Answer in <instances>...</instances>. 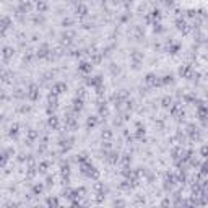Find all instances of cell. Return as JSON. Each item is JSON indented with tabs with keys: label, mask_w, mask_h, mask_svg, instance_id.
<instances>
[{
	"label": "cell",
	"mask_w": 208,
	"mask_h": 208,
	"mask_svg": "<svg viewBox=\"0 0 208 208\" xmlns=\"http://www.w3.org/2000/svg\"><path fill=\"white\" fill-rule=\"evenodd\" d=\"M0 73H2V67H0Z\"/></svg>",
	"instance_id": "4dcf8cb0"
},
{
	"label": "cell",
	"mask_w": 208,
	"mask_h": 208,
	"mask_svg": "<svg viewBox=\"0 0 208 208\" xmlns=\"http://www.w3.org/2000/svg\"><path fill=\"white\" fill-rule=\"evenodd\" d=\"M46 169H47V163H41V166H39L37 171H39V172H46Z\"/></svg>",
	"instance_id": "44dd1931"
},
{
	"label": "cell",
	"mask_w": 208,
	"mask_h": 208,
	"mask_svg": "<svg viewBox=\"0 0 208 208\" xmlns=\"http://www.w3.org/2000/svg\"><path fill=\"white\" fill-rule=\"evenodd\" d=\"M16 135H18V125H13L12 129H10V137H16Z\"/></svg>",
	"instance_id": "ac0fdd59"
},
{
	"label": "cell",
	"mask_w": 208,
	"mask_h": 208,
	"mask_svg": "<svg viewBox=\"0 0 208 208\" xmlns=\"http://www.w3.org/2000/svg\"><path fill=\"white\" fill-rule=\"evenodd\" d=\"M52 184H54V179H52V177H47V179H46V185H47V187H51Z\"/></svg>",
	"instance_id": "d4e9b609"
},
{
	"label": "cell",
	"mask_w": 208,
	"mask_h": 208,
	"mask_svg": "<svg viewBox=\"0 0 208 208\" xmlns=\"http://www.w3.org/2000/svg\"><path fill=\"white\" fill-rule=\"evenodd\" d=\"M42 190H44V187L41 185V184H36V185L33 187V193H34V195H41Z\"/></svg>",
	"instance_id": "7c38bea8"
},
{
	"label": "cell",
	"mask_w": 208,
	"mask_h": 208,
	"mask_svg": "<svg viewBox=\"0 0 208 208\" xmlns=\"http://www.w3.org/2000/svg\"><path fill=\"white\" fill-rule=\"evenodd\" d=\"M65 89H67V86H65L64 83H55V85H54V91H52V93H54V94H60V93L65 91Z\"/></svg>",
	"instance_id": "8992f818"
},
{
	"label": "cell",
	"mask_w": 208,
	"mask_h": 208,
	"mask_svg": "<svg viewBox=\"0 0 208 208\" xmlns=\"http://www.w3.org/2000/svg\"><path fill=\"white\" fill-rule=\"evenodd\" d=\"M103 137H106V138H111V137H112V133H111L109 130H106V132H103Z\"/></svg>",
	"instance_id": "484cf974"
},
{
	"label": "cell",
	"mask_w": 208,
	"mask_h": 208,
	"mask_svg": "<svg viewBox=\"0 0 208 208\" xmlns=\"http://www.w3.org/2000/svg\"><path fill=\"white\" fill-rule=\"evenodd\" d=\"M77 13H80V15H86V13H88V8H86L85 5H78L77 7Z\"/></svg>",
	"instance_id": "9a60e30c"
},
{
	"label": "cell",
	"mask_w": 208,
	"mask_h": 208,
	"mask_svg": "<svg viewBox=\"0 0 208 208\" xmlns=\"http://www.w3.org/2000/svg\"><path fill=\"white\" fill-rule=\"evenodd\" d=\"M13 54H15V51H13L12 47H5V49H3V59H5V60H10V59L13 57Z\"/></svg>",
	"instance_id": "52a82bcc"
},
{
	"label": "cell",
	"mask_w": 208,
	"mask_h": 208,
	"mask_svg": "<svg viewBox=\"0 0 208 208\" xmlns=\"http://www.w3.org/2000/svg\"><path fill=\"white\" fill-rule=\"evenodd\" d=\"M65 25H67V26H68V25H72V20H68V18H67V20H64V26H65Z\"/></svg>",
	"instance_id": "83f0119b"
},
{
	"label": "cell",
	"mask_w": 208,
	"mask_h": 208,
	"mask_svg": "<svg viewBox=\"0 0 208 208\" xmlns=\"http://www.w3.org/2000/svg\"><path fill=\"white\" fill-rule=\"evenodd\" d=\"M7 159H8L7 153H2V155H0V166H5V164H7Z\"/></svg>",
	"instance_id": "d6986e66"
},
{
	"label": "cell",
	"mask_w": 208,
	"mask_h": 208,
	"mask_svg": "<svg viewBox=\"0 0 208 208\" xmlns=\"http://www.w3.org/2000/svg\"><path fill=\"white\" fill-rule=\"evenodd\" d=\"M73 109L75 111H81L83 109V98H75L73 99Z\"/></svg>",
	"instance_id": "ba28073f"
},
{
	"label": "cell",
	"mask_w": 208,
	"mask_h": 208,
	"mask_svg": "<svg viewBox=\"0 0 208 208\" xmlns=\"http://www.w3.org/2000/svg\"><path fill=\"white\" fill-rule=\"evenodd\" d=\"M106 161L109 163V164H117V161H119V153H116V151L109 153L106 156Z\"/></svg>",
	"instance_id": "7a4b0ae2"
},
{
	"label": "cell",
	"mask_w": 208,
	"mask_h": 208,
	"mask_svg": "<svg viewBox=\"0 0 208 208\" xmlns=\"http://www.w3.org/2000/svg\"><path fill=\"white\" fill-rule=\"evenodd\" d=\"M47 205H51V207H57V205H59L57 198H47Z\"/></svg>",
	"instance_id": "ffe728a7"
},
{
	"label": "cell",
	"mask_w": 208,
	"mask_h": 208,
	"mask_svg": "<svg viewBox=\"0 0 208 208\" xmlns=\"http://www.w3.org/2000/svg\"><path fill=\"white\" fill-rule=\"evenodd\" d=\"M26 96L29 99H33V101H36V99L39 98V86L34 85V83H31L29 88H28V91H26Z\"/></svg>",
	"instance_id": "6da1fadb"
},
{
	"label": "cell",
	"mask_w": 208,
	"mask_h": 208,
	"mask_svg": "<svg viewBox=\"0 0 208 208\" xmlns=\"http://www.w3.org/2000/svg\"><path fill=\"white\" fill-rule=\"evenodd\" d=\"M159 80H161V85H169V83L174 81L172 75H166V77H163V78H159Z\"/></svg>",
	"instance_id": "8fae6325"
},
{
	"label": "cell",
	"mask_w": 208,
	"mask_h": 208,
	"mask_svg": "<svg viewBox=\"0 0 208 208\" xmlns=\"http://www.w3.org/2000/svg\"><path fill=\"white\" fill-rule=\"evenodd\" d=\"M96 124H98V119H96L94 116H93V117H88V120H86V127H88V129H93Z\"/></svg>",
	"instance_id": "30bf717a"
},
{
	"label": "cell",
	"mask_w": 208,
	"mask_h": 208,
	"mask_svg": "<svg viewBox=\"0 0 208 208\" xmlns=\"http://www.w3.org/2000/svg\"><path fill=\"white\" fill-rule=\"evenodd\" d=\"M28 137H29V138H31V140H33V138H36V137H37V132H34V130H31V132H29V133H28Z\"/></svg>",
	"instance_id": "cb8c5ba5"
},
{
	"label": "cell",
	"mask_w": 208,
	"mask_h": 208,
	"mask_svg": "<svg viewBox=\"0 0 208 208\" xmlns=\"http://www.w3.org/2000/svg\"><path fill=\"white\" fill-rule=\"evenodd\" d=\"M124 2H132V0H124Z\"/></svg>",
	"instance_id": "f546056e"
},
{
	"label": "cell",
	"mask_w": 208,
	"mask_h": 208,
	"mask_svg": "<svg viewBox=\"0 0 208 208\" xmlns=\"http://www.w3.org/2000/svg\"><path fill=\"white\" fill-rule=\"evenodd\" d=\"M49 125L52 127V129H57V127H59V120H57V117H54V116L51 117V119H49Z\"/></svg>",
	"instance_id": "5bb4252c"
},
{
	"label": "cell",
	"mask_w": 208,
	"mask_h": 208,
	"mask_svg": "<svg viewBox=\"0 0 208 208\" xmlns=\"http://www.w3.org/2000/svg\"><path fill=\"white\" fill-rule=\"evenodd\" d=\"M49 54H51V51H49V47H47V44H42V46L37 49V55H39V57H47Z\"/></svg>",
	"instance_id": "5b68a950"
},
{
	"label": "cell",
	"mask_w": 208,
	"mask_h": 208,
	"mask_svg": "<svg viewBox=\"0 0 208 208\" xmlns=\"http://www.w3.org/2000/svg\"><path fill=\"white\" fill-rule=\"evenodd\" d=\"M135 137H137V138H140V140H141V138L145 137V129L138 127V130H137V133H135Z\"/></svg>",
	"instance_id": "e0dca14e"
},
{
	"label": "cell",
	"mask_w": 208,
	"mask_h": 208,
	"mask_svg": "<svg viewBox=\"0 0 208 208\" xmlns=\"http://www.w3.org/2000/svg\"><path fill=\"white\" fill-rule=\"evenodd\" d=\"M153 29H155V33H161L163 28H161V25H159V23H155V28H153Z\"/></svg>",
	"instance_id": "7402d4cb"
},
{
	"label": "cell",
	"mask_w": 208,
	"mask_h": 208,
	"mask_svg": "<svg viewBox=\"0 0 208 208\" xmlns=\"http://www.w3.org/2000/svg\"><path fill=\"white\" fill-rule=\"evenodd\" d=\"M200 153H202V156H203V158H205V155H207V146H203V148H202V151H200Z\"/></svg>",
	"instance_id": "f1b7e54d"
},
{
	"label": "cell",
	"mask_w": 208,
	"mask_h": 208,
	"mask_svg": "<svg viewBox=\"0 0 208 208\" xmlns=\"http://www.w3.org/2000/svg\"><path fill=\"white\" fill-rule=\"evenodd\" d=\"M111 72H112L114 75L119 73V67H116V64H112V65H111Z\"/></svg>",
	"instance_id": "603a6c76"
},
{
	"label": "cell",
	"mask_w": 208,
	"mask_h": 208,
	"mask_svg": "<svg viewBox=\"0 0 208 208\" xmlns=\"http://www.w3.org/2000/svg\"><path fill=\"white\" fill-rule=\"evenodd\" d=\"M91 68H93L91 62H81V64L78 65V70L83 72V73H88V72H91Z\"/></svg>",
	"instance_id": "3957f363"
},
{
	"label": "cell",
	"mask_w": 208,
	"mask_h": 208,
	"mask_svg": "<svg viewBox=\"0 0 208 208\" xmlns=\"http://www.w3.org/2000/svg\"><path fill=\"white\" fill-rule=\"evenodd\" d=\"M176 26H177V29H179V31H182L184 34H185L187 31H189V25H187V23L184 21V20H177V21H176Z\"/></svg>",
	"instance_id": "277c9868"
},
{
	"label": "cell",
	"mask_w": 208,
	"mask_h": 208,
	"mask_svg": "<svg viewBox=\"0 0 208 208\" xmlns=\"http://www.w3.org/2000/svg\"><path fill=\"white\" fill-rule=\"evenodd\" d=\"M37 10H39V12H46V10H47V3L44 2V0H39V2H37Z\"/></svg>",
	"instance_id": "4fadbf2b"
},
{
	"label": "cell",
	"mask_w": 208,
	"mask_h": 208,
	"mask_svg": "<svg viewBox=\"0 0 208 208\" xmlns=\"http://www.w3.org/2000/svg\"><path fill=\"white\" fill-rule=\"evenodd\" d=\"M130 57L135 60V64H138V62H140L141 59H143V54H141V52H138V51H133V52L130 54Z\"/></svg>",
	"instance_id": "9c48e42d"
},
{
	"label": "cell",
	"mask_w": 208,
	"mask_h": 208,
	"mask_svg": "<svg viewBox=\"0 0 208 208\" xmlns=\"http://www.w3.org/2000/svg\"><path fill=\"white\" fill-rule=\"evenodd\" d=\"M163 107H171V103H172V99L169 98V96H166V98H163Z\"/></svg>",
	"instance_id": "2e32d148"
},
{
	"label": "cell",
	"mask_w": 208,
	"mask_h": 208,
	"mask_svg": "<svg viewBox=\"0 0 208 208\" xmlns=\"http://www.w3.org/2000/svg\"><path fill=\"white\" fill-rule=\"evenodd\" d=\"M164 5L166 7H172V5H174V2H172V0H164Z\"/></svg>",
	"instance_id": "4316f807"
}]
</instances>
